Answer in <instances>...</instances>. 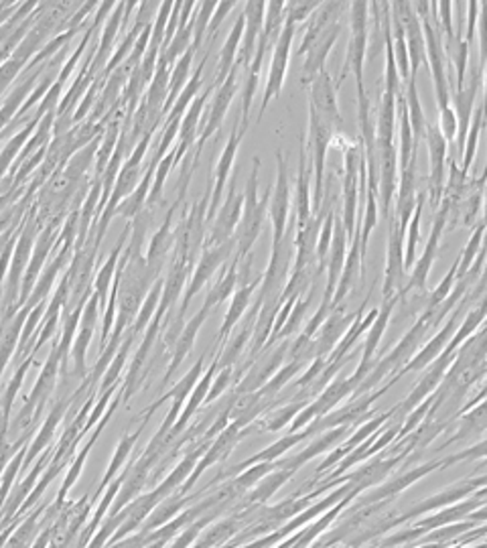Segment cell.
<instances>
[{
    "label": "cell",
    "instance_id": "6da1fadb",
    "mask_svg": "<svg viewBox=\"0 0 487 548\" xmlns=\"http://www.w3.org/2000/svg\"><path fill=\"white\" fill-rule=\"evenodd\" d=\"M39 221H37V205L33 203L27 213V218L23 220L19 238H16V246L13 252L11 269H8L5 287H3V325H6L13 317L19 313V297H21V285L23 277L27 272V267L33 256V248H35V240L39 234Z\"/></svg>",
    "mask_w": 487,
    "mask_h": 548
},
{
    "label": "cell",
    "instance_id": "7a4b0ae2",
    "mask_svg": "<svg viewBox=\"0 0 487 548\" xmlns=\"http://www.w3.org/2000/svg\"><path fill=\"white\" fill-rule=\"evenodd\" d=\"M258 173H260V157L252 159V171L250 177H248L246 190H244V210H242V220L240 226L236 230V254L238 259H246L250 256L252 248L258 240L264 220L268 216V205H270V197H272V185H268V190L258 195Z\"/></svg>",
    "mask_w": 487,
    "mask_h": 548
},
{
    "label": "cell",
    "instance_id": "3957f363",
    "mask_svg": "<svg viewBox=\"0 0 487 548\" xmlns=\"http://www.w3.org/2000/svg\"><path fill=\"white\" fill-rule=\"evenodd\" d=\"M352 13H349V41H347V54L346 64L341 67V72L336 80V88L346 82L347 73L354 72L357 82V92L365 90L364 85V65L367 55V45H370V3H352L349 5Z\"/></svg>",
    "mask_w": 487,
    "mask_h": 548
},
{
    "label": "cell",
    "instance_id": "277c9868",
    "mask_svg": "<svg viewBox=\"0 0 487 548\" xmlns=\"http://www.w3.org/2000/svg\"><path fill=\"white\" fill-rule=\"evenodd\" d=\"M426 149H429V179H426V195L431 210L437 213L443 203L447 183V151L449 142L443 136L439 124H426L424 132Z\"/></svg>",
    "mask_w": 487,
    "mask_h": 548
},
{
    "label": "cell",
    "instance_id": "5b68a950",
    "mask_svg": "<svg viewBox=\"0 0 487 548\" xmlns=\"http://www.w3.org/2000/svg\"><path fill=\"white\" fill-rule=\"evenodd\" d=\"M404 238L406 232L400 230L398 221L392 213L388 220V242H386V269H384L382 282V301H394L400 298L404 289Z\"/></svg>",
    "mask_w": 487,
    "mask_h": 548
},
{
    "label": "cell",
    "instance_id": "8992f818",
    "mask_svg": "<svg viewBox=\"0 0 487 548\" xmlns=\"http://www.w3.org/2000/svg\"><path fill=\"white\" fill-rule=\"evenodd\" d=\"M236 244H238V240L234 236L229 242L221 244V246L203 248L200 254V260H198V264H195V269L191 272V279H190V282H187V289L181 298V311H179V319L185 315L187 307H190V303H191V298L198 295L205 285H208L213 274H216L221 267H226L229 259H234Z\"/></svg>",
    "mask_w": 487,
    "mask_h": 548
},
{
    "label": "cell",
    "instance_id": "52a82bcc",
    "mask_svg": "<svg viewBox=\"0 0 487 548\" xmlns=\"http://www.w3.org/2000/svg\"><path fill=\"white\" fill-rule=\"evenodd\" d=\"M336 132L323 122L313 108H309V152H311V169L315 175V185H313V213L321 210L323 203V191H325V162H327V152Z\"/></svg>",
    "mask_w": 487,
    "mask_h": 548
},
{
    "label": "cell",
    "instance_id": "ba28073f",
    "mask_svg": "<svg viewBox=\"0 0 487 548\" xmlns=\"http://www.w3.org/2000/svg\"><path fill=\"white\" fill-rule=\"evenodd\" d=\"M242 210H244V191L238 190V179L232 177L228 195L224 197L216 218H213V221L209 224L208 234H205L203 248H213L229 242V240L234 238L238 226H240Z\"/></svg>",
    "mask_w": 487,
    "mask_h": 548
},
{
    "label": "cell",
    "instance_id": "9c48e42d",
    "mask_svg": "<svg viewBox=\"0 0 487 548\" xmlns=\"http://www.w3.org/2000/svg\"><path fill=\"white\" fill-rule=\"evenodd\" d=\"M447 218H449V211H447L445 205H441L439 211L434 213L433 228H431L429 240H426L424 252L421 254V259L414 262L413 270H410V277L404 282V289H403V295H400V298H404L408 295L426 293V280H429V274H431V269L434 264V259H437L439 240L443 238V234H445V230H447Z\"/></svg>",
    "mask_w": 487,
    "mask_h": 548
},
{
    "label": "cell",
    "instance_id": "30bf717a",
    "mask_svg": "<svg viewBox=\"0 0 487 548\" xmlns=\"http://www.w3.org/2000/svg\"><path fill=\"white\" fill-rule=\"evenodd\" d=\"M297 27L298 24L295 21L285 19V27H283V31H280L278 39L275 41V51H272V62H270V70H268V78H267V88H264L258 120H262L270 102L278 98L280 92H283V85L287 80V70H288L290 45H293Z\"/></svg>",
    "mask_w": 487,
    "mask_h": 548
},
{
    "label": "cell",
    "instance_id": "8fae6325",
    "mask_svg": "<svg viewBox=\"0 0 487 548\" xmlns=\"http://www.w3.org/2000/svg\"><path fill=\"white\" fill-rule=\"evenodd\" d=\"M238 82H240V67L234 65V70L229 72L228 80L219 85L216 93H213V100L208 108V116H205L201 132L198 136V149H195V152H193V159L200 161L205 142H208L211 136L219 131V126L224 124V118L228 114L229 104H232L236 93H238Z\"/></svg>",
    "mask_w": 487,
    "mask_h": 548
},
{
    "label": "cell",
    "instance_id": "7c38bea8",
    "mask_svg": "<svg viewBox=\"0 0 487 548\" xmlns=\"http://www.w3.org/2000/svg\"><path fill=\"white\" fill-rule=\"evenodd\" d=\"M277 157V179L272 183V197L268 205V218L272 221V246L280 244L288 228L290 216V181H288V162L283 151L275 152Z\"/></svg>",
    "mask_w": 487,
    "mask_h": 548
},
{
    "label": "cell",
    "instance_id": "4fadbf2b",
    "mask_svg": "<svg viewBox=\"0 0 487 548\" xmlns=\"http://www.w3.org/2000/svg\"><path fill=\"white\" fill-rule=\"evenodd\" d=\"M246 132H248V124L240 122V118H238L232 128V134H229L226 147H224V151H221V155L218 159L216 173H213V191H211V201H209V210H208V226L211 224L213 218H216L219 205H221V201H224L228 179H229V175H232L234 161H236L238 151H240V144L244 141Z\"/></svg>",
    "mask_w": 487,
    "mask_h": 548
},
{
    "label": "cell",
    "instance_id": "5bb4252c",
    "mask_svg": "<svg viewBox=\"0 0 487 548\" xmlns=\"http://www.w3.org/2000/svg\"><path fill=\"white\" fill-rule=\"evenodd\" d=\"M364 155V149L360 144H347L346 147V162H344V213H341V221H344L346 234L352 240L356 234V220H357V201H360V191H357V179H360V161Z\"/></svg>",
    "mask_w": 487,
    "mask_h": 548
},
{
    "label": "cell",
    "instance_id": "9a60e30c",
    "mask_svg": "<svg viewBox=\"0 0 487 548\" xmlns=\"http://www.w3.org/2000/svg\"><path fill=\"white\" fill-rule=\"evenodd\" d=\"M309 108H313L336 134H341V131H344V118H341L337 104V88L327 70H323L309 83Z\"/></svg>",
    "mask_w": 487,
    "mask_h": 548
},
{
    "label": "cell",
    "instance_id": "2e32d148",
    "mask_svg": "<svg viewBox=\"0 0 487 548\" xmlns=\"http://www.w3.org/2000/svg\"><path fill=\"white\" fill-rule=\"evenodd\" d=\"M485 185L487 179L480 177H469V183L465 187L463 195H461L459 203L449 211L447 218V230L453 228H467L475 230L480 226V213L483 211V195H485Z\"/></svg>",
    "mask_w": 487,
    "mask_h": 548
},
{
    "label": "cell",
    "instance_id": "e0dca14e",
    "mask_svg": "<svg viewBox=\"0 0 487 548\" xmlns=\"http://www.w3.org/2000/svg\"><path fill=\"white\" fill-rule=\"evenodd\" d=\"M183 200L185 197H177L173 208H169L165 221H162V226L157 230L155 234H152L149 248H147V254H144L147 256V270L151 274V279L155 282L161 280V272H162V267H165L167 256L175 250L173 224H175V213L183 205Z\"/></svg>",
    "mask_w": 487,
    "mask_h": 548
},
{
    "label": "cell",
    "instance_id": "ac0fdd59",
    "mask_svg": "<svg viewBox=\"0 0 487 548\" xmlns=\"http://www.w3.org/2000/svg\"><path fill=\"white\" fill-rule=\"evenodd\" d=\"M483 83V72L480 67H475L472 72V82L465 83L461 90H455L451 93V102L455 106V118H457V151L459 157H463L465 151V139L469 132V124H472V116L475 113V102L480 96V88Z\"/></svg>",
    "mask_w": 487,
    "mask_h": 548
},
{
    "label": "cell",
    "instance_id": "d6986e66",
    "mask_svg": "<svg viewBox=\"0 0 487 548\" xmlns=\"http://www.w3.org/2000/svg\"><path fill=\"white\" fill-rule=\"evenodd\" d=\"M244 37H242V45L240 51H238L236 57V65L244 67V72L250 67L256 47H258V41L264 29V16H267V3L262 0H250V3L244 5Z\"/></svg>",
    "mask_w": 487,
    "mask_h": 548
},
{
    "label": "cell",
    "instance_id": "ffe728a7",
    "mask_svg": "<svg viewBox=\"0 0 487 548\" xmlns=\"http://www.w3.org/2000/svg\"><path fill=\"white\" fill-rule=\"evenodd\" d=\"M347 242L349 238L346 234L344 221H341V216L336 213V226H333V240H331V248L327 254V282H325V297L323 301L333 303V295H336L337 282L341 279V270L346 267V259H347Z\"/></svg>",
    "mask_w": 487,
    "mask_h": 548
},
{
    "label": "cell",
    "instance_id": "44dd1931",
    "mask_svg": "<svg viewBox=\"0 0 487 548\" xmlns=\"http://www.w3.org/2000/svg\"><path fill=\"white\" fill-rule=\"evenodd\" d=\"M341 8H344V3H321L317 11L311 15L309 24H307L301 45H298V49H297L298 57L309 54V51L323 39L325 33H327L333 24L339 23Z\"/></svg>",
    "mask_w": 487,
    "mask_h": 548
},
{
    "label": "cell",
    "instance_id": "7402d4cb",
    "mask_svg": "<svg viewBox=\"0 0 487 548\" xmlns=\"http://www.w3.org/2000/svg\"><path fill=\"white\" fill-rule=\"evenodd\" d=\"M124 8H126V3H116L112 15L108 16L104 27H102V35L98 39V51L92 59V70L100 75L104 73L110 57H112L118 33H121V29H124Z\"/></svg>",
    "mask_w": 487,
    "mask_h": 548
},
{
    "label": "cell",
    "instance_id": "603a6c76",
    "mask_svg": "<svg viewBox=\"0 0 487 548\" xmlns=\"http://www.w3.org/2000/svg\"><path fill=\"white\" fill-rule=\"evenodd\" d=\"M211 92H216L211 88H208V92H203V93H200L198 98L193 100V104L190 106V110H187L185 113V116H183V120H181V128H179V142L175 144V157H177V162L181 161L187 152H190V149H191V144L198 141V136H200V132H198V126H200V122H201V116H203V113H205V104H208V100H209V96H211Z\"/></svg>",
    "mask_w": 487,
    "mask_h": 548
},
{
    "label": "cell",
    "instance_id": "cb8c5ba5",
    "mask_svg": "<svg viewBox=\"0 0 487 548\" xmlns=\"http://www.w3.org/2000/svg\"><path fill=\"white\" fill-rule=\"evenodd\" d=\"M313 216V197L309 187V169H307V141L301 134V152H298V175H297V197H295V221L297 228H303Z\"/></svg>",
    "mask_w": 487,
    "mask_h": 548
},
{
    "label": "cell",
    "instance_id": "d4e9b609",
    "mask_svg": "<svg viewBox=\"0 0 487 548\" xmlns=\"http://www.w3.org/2000/svg\"><path fill=\"white\" fill-rule=\"evenodd\" d=\"M352 246H349L347 259H346V267L341 270V279L337 282L336 295H333V309L341 305V301L352 293V289L357 285V272H360L362 279V244H360V226L356 228L354 238L349 240Z\"/></svg>",
    "mask_w": 487,
    "mask_h": 548
},
{
    "label": "cell",
    "instance_id": "484cf974",
    "mask_svg": "<svg viewBox=\"0 0 487 548\" xmlns=\"http://www.w3.org/2000/svg\"><path fill=\"white\" fill-rule=\"evenodd\" d=\"M341 35V24H333V27L325 33L323 39L315 45L309 54L305 55V62H303V78H301V83L307 85L311 83L317 75L325 70V59L329 57L333 45H336L337 39Z\"/></svg>",
    "mask_w": 487,
    "mask_h": 548
},
{
    "label": "cell",
    "instance_id": "4316f807",
    "mask_svg": "<svg viewBox=\"0 0 487 548\" xmlns=\"http://www.w3.org/2000/svg\"><path fill=\"white\" fill-rule=\"evenodd\" d=\"M242 37H244V15L240 13V16H238L236 23L232 24V31H229L224 47H221V51H219L216 80H213V83H211L213 90H218L219 85L228 80L229 72L234 70L238 51H240V45H242Z\"/></svg>",
    "mask_w": 487,
    "mask_h": 548
},
{
    "label": "cell",
    "instance_id": "83f0119b",
    "mask_svg": "<svg viewBox=\"0 0 487 548\" xmlns=\"http://www.w3.org/2000/svg\"><path fill=\"white\" fill-rule=\"evenodd\" d=\"M98 297L92 293V297L88 298V303H85L83 307V313H82V325H80V333L78 338H75V344H73V359H75V367L83 374V362H85V352H88V346L92 341V336H93V328H96L98 323Z\"/></svg>",
    "mask_w": 487,
    "mask_h": 548
},
{
    "label": "cell",
    "instance_id": "f1b7e54d",
    "mask_svg": "<svg viewBox=\"0 0 487 548\" xmlns=\"http://www.w3.org/2000/svg\"><path fill=\"white\" fill-rule=\"evenodd\" d=\"M39 122H41V118L37 114H33L31 122L24 124L21 131H16V134H13L11 139H8V142L5 144V149L0 151V181H3L5 177H8L6 173H11V169L15 167V162H16V159H19L24 144L31 141L33 134H35Z\"/></svg>",
    "mask_w": 487,
    "mask_h": 548
},
{
    "label": "cell",
    "instance_id": "f546056e",
    "mask_svg": "<svg viewBox=\"0 0 487 548\" xmlns=\"http://www.w3.org/2000/svg\"><path fill=\"white\" fill-rule=\"evenodd\" d=\"M157 165H159V162H155L151 159L147 169H144L142 181L139 183V187H136L131 197H126V200L121 205H118L116 216H122L128 221H132L141 211L147 210V200H149V193H151V187H152V179H155Z\"/></svg>",
    "mask_w": 487,
    "mask_h": 548
},
{
    "label": "cell",
    "instance_id": "4dcf8cb0",
    "mask_svg": "<svg viewBox=\"0 0 487 548\" xmlns=\"http://www.w3.org/2000/svg\"><path fill=\"white\" fill-rule=\"evenodd\" d=\"M260 282H262V274L260 277L252 279L250 282H246V285H238V289L232 295V303H229V309L226 313L224 325H221V329H219V339L229 336V331L234 329V325L242 319L244 313L248 311V307H250V298L254 295V290H256V287H260Z\"/></svg>",
    "mask_w": 487,
    "mask_h": 548
},
{
    "label": "cell",
    "instance_id": "1f68e13d",
    "mask_svg": "<svg viewBox=\"0 0 487 548\" xmlns=\"http://www.w3.org/2000/svg\"><path fill=\"white\" fill-rule=\"evenodd\" d=\"M208 57H209V51H208V54H205V57L200 62L198 70H195V75H191L190 82H187V85L183 88V92L179 93V98H177V102L173 104V108H170V113L167 114L162 126L169 124V122H173V120H183L185 113L193 104V100L200 96V88H201V83H203V67H205V62H208Z\"/></svg>",
    "mask_w": 487,
    "mask_h": 548
},
{
    "label": "cell",
    "instance_id": "d6a6232c",
    "mask_svg": "<svg viewBox=\"0 0 487 548\" xmlns=\"http://www.w3.org/2000/svg\"><path fill=\"white\" fill-rule=\"evenodd\" d=\"M238 269H240V259L234 256L232 262H229V267H226V270L221 272V277L218 279L216 285L208 289L203 305H208L211 309V307H219L221 303H226L228 297L234 295V290L238 289Z\"/></svg>",
    "mask_w": 487,
    "mask_h": 548
},
{
    "label": "cell",
    "instance_id": "836d02e7",
    "mask_svg": "<svg viewBox=\"0 0 487 548\" xmlns=\"http://www.w3.org/2000/svg\"><path fill=\"white\" fill-rule=\"evenodd\" d=\"M344 305L336 307V309L331 311V315L327 317V321H325L323 325V331H321V338L317 341V354H327L329 349L337 344V339L344 336V331L349 323H352L354 317L357 315H346L344 313Z\"/></svg>",
    "mask_w": 487,
    "mask_h": 548
},
{
    "label": "cell",
    "instance_id": "e575fe53",
    "mask_svg": "<svg viewBox=\"0 0 487 548\" xmlns=\"http://www.w3.org/2000/svg\"><path fill=\"white\" fill-rule=\"evenodd\" d=\"M208 313H209V307L208 305H203L201 307V311L193 317V319L185 325L183 328V331H181V336H179V341H177V347H175V354H173V362H170V366H169V374H167V378L170 374H173L175 370H177V366L183 362L185 359V356L190 354V349H191V346H193V341H195V338H198V333H200V329H201V325H203V321L208 319Z\"/></svg>",
    "mask_w": 487,
    "mask_h": 548
},
{
    "label": "cell",
    "instance_id": "d590c367",
    "mask_svg": "<svg viewBox=\"0 0 487 548\" xmlns=\"http://www.w3.org/2000/svg\"><path fill=\"white\" fill-rule=\"evenodd\" d=\"M403 93H404V102H406V108H408V118H410V128H413L414 144L418 147V142H421V139L424 136L426 124H429V122H426L421 98H418L416 78H413L408 82L406 88H403Z\"/></svg>",
    "mask_w": 487,
    "mask_h": 548
},
{
    "label": "cell",
    "instance_id": "8d00e7d4",
    "mask_svg": "<svg viewBox=\"0 0 487 548\" xmlns=\"http://www.w3.org/2000/svg\"><path fill=\"white\" fill-rule=\"evenodd\" d=\"M424 195L418 191V201H416V210L413 213V218L408 221V230H406V240H404V270L410 272L416 262V246L418 240H421V218H423V205H424Z\"/></svg>",
    "mask_w": 487,
    "mask_h": 548
},
{
    "label": "cell",
    "instance_id": "74e56055",
    "mask_svg": "<svg viewBox=\"0 0 487 548\" xmlns=\"http://www.w3.org/2000/svg\"><path fill=\"white\" fill-rule=\"evenodd\" d=\"M287 3L283 0H270L267 3V16H264V29H262V41L275 45V41L278 39L280 31L285 27V19H287Z\"/></svg>",
    "mask_w": 487,
    "mask_h": 548
},
{
    "label": "cell",
    "instance_id": "f35d334b",
    "mask_svg": "<svg viewBox=\"0 0 487 548\" xmlns=\"http://www.w3.org/2000/svg\"><path fill=\"white\" fill-rule=\"evenodd\" d=\"M483 128H485V116H483V108L480 104V106L475 108L473 124L469 126V132H467V139H465V151H463V157H461V161H463V165H461V169H463L465 173H469V169H472V165H473L475 152H477V144H480Z\"/></svg>",
    "mask_w": 487,
    "mask_h": 548
},
{
    "label": "cell",
    "instance_id": "ab89813d",
    "mask_svg": "<svg viewBox=\"0 0 487 548\" xmlns=\"http://www.w3.org/2000/svg\"><path fill=\"white\" fill-rule=\"evenodd\" d=\"M175 165H177V157H175V147H173L167 152V157L157 165L155 179H152V187H151V193H149V200H147L149 210L155 208V205L162 200V187H165L167 177H169L170 171H173Z\"/></svg>",
    "mask_w": 487,
    "mask_h": 548
},
{
    "label": "cell",
    "instance_id": "60d3db41",
    "mask_svg": "<svg viewBox=\"0 0 487 548\" xmlns=\"http://www.w3.org/2000/svg\"><path fill=\"white\" fill-rule=\"evenodd\" d=\"M483 236H485V226H483V221H480V226L472 230V238H469V242L465 244L463 252L459 254L457 279H463L465 272L472 269V264L475 262L477 256H480L482 246H483Z\"/></svg>",
    "mask_w": 487,
    "mask_h": 548
},
{
    "label": "cell",
    "instance_id": "b9f144b4",
    "mask_svg": "<svg viewBox=\"0 0 487 548\" xmlns=\"http://www.w3.org/2000/svg\"><path fill=\"white\" fill-rule=\"evenodd\" d=\"M218 3L213 0H205V3H198V13L193 15V43L191 47L198 51L201 47V43L208 37V29L211 23V16L216 13Z\"/></svg>",
    "mask_w": 487,
    "mask_h": 548
},
{
    "label": "cell",
    "instance_id": "7bdbcfd3",
    "mask_svg": "<svg viewBox=\"0 0 487 548\" xmlns=\"http://www.w3.org/2000/svg\"><path fill=\"white\" fill-rule=\"evenodd\" d=\"M173 0H167V3H161L159 11H157V19L152 23V33H151V45L149 49H162V43H165V33H167V23L170 11H173Z\"/></svg>",
    "mask_w": 487,
    "mask_h": 548
},
{
    "label": "cell",
    "instance_id": "ee69618b",
    "mask_svg": "<svg viewBox=\"0 0 487 548\" xmlns=\"http://www.w3.org/2000/svg\"><path fill=\"white\" fill-rule=\"evenodd\" d=\"M321 6V3H287V19H290V21H295L297 24H301V23H305V21H309L311 19V15L317 11V8Z\"/></svg>",
    "mask_w": 487,
    "mask_h": 548
},
{
    "label": "cell",
    "instance_id": "f6af8a7d",
    "mask_svg": "<svg viewBox=\"0 0 487 548\" xmlns=\"http://www.w3.org/2000/svg\"><path fill=\"white\" fill-rule=\"evenodd\" d=\"M236 8V3H232V0H224V3H218V6H216V13H213V16H211V23H209V29H208V39L209 41V45L213 41H216V37H218V31H219V27H221V23L226 21V16L232 13Z\"/></svg>",
    "mask_w": 487,
    "mask_h": 548
},
{
    "label": "cell",
    "instance_id": "bcb514c9",
    "mask_svg": "<svg viewBox=\"0 0 487 548\" xmlns=\"http://www.w3.org/2000/svg\"><path fill=\"white\" fill-rule=\"evenodd\" d=\"M437 19L443 27V33H445V43L455 39V31H453V3H449V0L437 3Z\"/></svg>",
    "mask_w": 487,
    "mask_h": 548
},
{
    "label": "cell",
    "instance_id": "7dc6e473",
    "mask_svg": "<svg viewBox=\"0 0 487 548\" xmlns=\"http://www.w3.org/2000/svg\"><path fill=\"white\" fill-rule=\"evenodd\" d=\"M211 374L213 372H209L208 376H205V378L200 382V387L195 388V392H193V396H191V402H190V406H187V410L183 413V416H181V423H179V429H181V426L190 421V416L195 413V408L200 406V402L205 398V394H208V388H209V384H211Z\"/></svg>",
    "mask_w": 487,
    "mask_h": 548
},
{
    "label": "cell",
    "instance_id": "c3c4849f",
    "mask_svg": "<svg viewBox=\"0 0 487 548\" xmlns=\"http://www.w3.org/2000/svg\"><path fill=\"white\" fill-rule=\"evenodd\" d=\"M467 27H465V41L472 45V41L477 33V21H480V3L473 0V3H467Z\"/></svg>",
    "mask_w": 487,
    "mask_h": 548
},
{
    "label": "cell",
    "instance_id": "681fc988",
    "mask_svg": "<svg viewBox=\"0 0 487 548\" xmlns=\"http://www.w3.org/2000/svg\"><path fill=\"white\" fill-rule=\"evenodd\" d=\"M483 226H485V236H483V246L482 250H487V185H485V195H483Z\"/></svg>",
    "mask_w": 487,
    "mask_h": 548
}]
</instances>
